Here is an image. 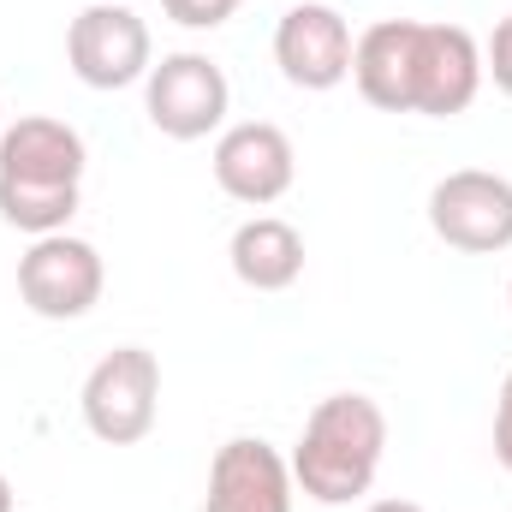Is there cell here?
Returning a JSON list of instances; mask_svg holds the SVG:
<instances>
[{
  "label": "cell",
  "mask_w": 512,
  "mask_h": 512,
  "mask_svg": "<svg viewBox=\"0 0 512 512\" xmlns=\"http://www.w3.org/2000/svg\"><path fill=\"white\" fill-rule=\"evenodd\" d=\"M483 78H495V90L512 96V12L495 24V36H489V48H483Z\"/></svg>",
  "instance_id": "obj_16"
},
{
  "label": "cell",
  "mask_w": 512,
  "mask_h": 512,
  "mask_svg": "<svg viewBox=\"0 0 512 512\" xmlns=\"http://www.w3.org/2000/svg\"><path fill=\"white\" fill-rule=\"evenodd\" d=\"M227 108H233V84H227L221 60H209L197 48L161 54L143 78V114L173 143H197L209 131H227Z\"/></svg>",
  "instance_id": "obj_2"
},
{
  "label": "cell",
  "mask_w": 512,
  "mask_h": 512,
  "mask_svg": "<svg viewBox=\"0 0 512 512\" xmlns=\"http://www.w3.org/2000/svg\"><path fill=\"white\" fill-rule=\"evenodd\" d=\"M429 227L465 256L512 251V179L489 167H459L429 191Z\"/></svg>",
  "instance_id": "obj_6"
},
{
  "label": "cell",
  "mask_w": 512,
  "mask_h": 512,
  "mask_svg": "<svg viewBox=\"0 0 512 512\" xmlns=\"http://www.w3.org/2000/svg\"><path fill=\"white\" fill-rule=\"evenodd\" d=\"M495 459H501V471H512V370L495 399Z\"/></svg>",
  "instance_id": "obj_17"
},
{
  "label": "cell",
  "mask_w": 512,
  "mask_h": 512,
  "mask_svg": "<svg viewBox=\"0 0 512 512\" xmlns=\"http://www.w3.org/2000/svg\"><path fill=\"white\" fill-rule=\"evenodd\" d=\"M387 453V411L370 393H328L292 447V483L316 507H352L376 489Z\"/></svg>",
  "instance_id": "obj_1"
},
{
  "label": "cell",
  "mask_w": 512,
  "mask_h": 512,
  "mask_svg": "<svg viewBox=\"0 0 512 512\" xmlns=\"http://www.w3.org/2000/svg\"><path fill=\"white\" fill-rule=\"evenodd\" d=\"M239 6H245V0H161V12H167L173 24H185V30H221Z\"/></svg>",
  "instance_id": "obj_15"
},
{
  "label": "cell",
  "mask_w": 512,
  "mask_h": 512,
  "mask_svg": "<svg viewBox=\"0 0 512 512\" xmlns=\"http://www.w3.org/2000/svg\"><path fill=\"white\" fill-rule=\"evenodd\" d=\"M66 66L90 90H131V84H143L149 66H155L149 24L131 12L126 0H90L66 24Z\"/></svg>",
  "instance_id": "obj_4"
},
{
  "label": "cell",
  "mask_w": 512,
  "mask_h": 512,
  "mask_svg": "<svg viewBox=\"0 0 512 512\" xmlns=\"http://www.w3.org/2000/svg\"><path fill=\"white\" fill-rule=\"evenodd\" d=\"M352 24L328 0H298L274 24V66L292 90H340L352 78Z\"/></svg>",
  "instance_id": "obj_7"
},
{
  "label": "cell",
  "mask_w": 512,
  "mask_h": 512,
  "mask_svg": "<svg viewBox=\"0 0 512 512\" xmlns=\"http://www.w3.org/2000/svg\"><path fill=\"white\" fill-rule=\"evenodd\" d=\"M483 90V42L465 24H417V84H411V114L423 120H453L477 102Z\"/></svg>",
  "instance_id": "obj_10"
},
{
  "label": "cell",
  "mask_w": 512,
  "mask_h": 512,
  "mask_svg": "<svg viewBox=\"0 0 512 512\" xmlns=\"http://www.w3.org/2000/svg\"><path fill=\"white\" fill-rule=\"evenodd\" d=\"M227 262H233V274H239L251 292H286V286H298V274H304V233H298L292 221H280V215H251V221L233 233Z\"/></svg>",
  "instance_id": "obj_13"
},
{
  "label": "cell",
  "mask_w": 512,
  "mask_h": 512,
  "mask_svg": "<svg viewBox=\"0 0 512 512\" xmlns=\"http://www.w3.org/2000/svg\"><path fill=\"white\" fill-rule=\"evenodd\" d=\"M507 304H512V280H507Z\"/></svg>",
  "instance_id": "obj_21"
},
{
  "label": "cell",
  "mask_w": 512,
  "mask_h": 512,
  "mask_svg": "<svg viewBox=\"0 0 512 512\" xmlns=\"http://www.w3.org/2000/svg\"><path fill=\"white\" fill-rule=\"evenodd\" d=\"M364 512H423V507L417 501H370Z\"/></svg>",
  "instance_id": "obj_18"
},
{
  "label": "cell",
  "mask_w": 512,
  "mask_h": 512,
  "mask_svg": "<svg viewBox=\"0 0 512 512\" xmlns=\"http://www.w3.org/2000/svg\"><path fill=\"white\" fill-rule=\"evenodd\" d=\"M84 429L108 447H137L161 417V364L149 346H114L78 393Z\"/></svg>",
  "instance_id": "obj_3"
},
{
  "label": "cell",
  "mask_w": 512,
  "mask_h": 512,
  "mask_svg": "<svg viewBox=\"0 0 512 512\" xmlns=\"http://www.w3.org/2000/svg\"><path fill=\"white\" fill-rule=\"evenodd\" d=\"M0 512H12V483L0 477Z\"/></svg>",
  "instance_id": "obj_19"
},
{
  "label": "cell",
  "mask_w": 512,
  "mask_h": 512,
  "mask_svg": "<svg viewBox=\"0 0 512 512\" xmlns=\"http://www.w3.org/2000/svg\"><path fill=\"white\" fill-rule=\"evenodd\" d=\"M292 501H298V483L280 447H268L262 435H233L215 447L203 512H292Z\"/></svg>",
  "instance_id": "obj_9"
},
{
  "label": "cell",
  "mask_w": 512,
  "mask_h": 512,
  "mask_svg": "<svg viewBox=\"0 0 512 512\" xmlns=\"http://www.w3.org/2000/svg\"><path fill=\"white\" fill-rule=\"evenodd\" d=\"M90 149L78 126L54 114H24L0 131V179H36V185H84Z\"/></svg>",
  "instance_id": "obj_11"
},
{
  "label": "cell",
  "mask_w": 512,
  "mask_h": 512,
  "mask_svg": "<svg viewBox=\"0 0 512 512\" xmlns=\"http://www.w3.org/2000/svg\"><path fill=\"white\" fill-rule=\"evenodd\" d=\"M352 84L370 108L411 114V84H417V18H382L358 36L352 48Z\"/></svg>",
  "instance_id": "obj_12"
},
{
  "label": "cell",
  "mask_w": 512,
  "mask_h": 512,
  "mask_svg": "<svg viewBox=\"0 0 512 512\" xmlns=\"http://www.w3.org/2000/svg\"><path fill=\"white\" fill-rule=\"evenodd\" d=\"M0 131H6V108H0Z\"/></svg>",
  "instance_id": "obj_20"
},
{
  "label": "cell",
  "mask_w": 512,
  "mask_h": 512,
  "mask_svg": "<svg viewBox=\"0 0 512 512\" xmlns=\"http://www.w3.org/2000/svg\"><path fill=\"white\" fill-rule=\"evenodd\" d=\"M78 197L84 185H36V179H0V221L30 233V239H48V233H66L72 215H78Z\"/></svg>",
  "instance_id": "obj_14"
},
{
  "label": "cell",
  "mask_w": 512,
  "mask_h": 512,
  "mask_svg": "<svg viewBox=\"0 0 512 512\" xmlns=\"http://www.w3.org/2000/svg\"><path fill=\"white\" fill-rule=\"evenodd\" d=\"M102 286H108L102 251L90 239H78V233L30 239V251L18 256V298L42 322H78V316H90L102 304Z\"/></svg>",
  "instance_id": "obj_5"
},
{
  "label": "cell",
  "mask_w": 512,
  "mask_h": 512,
  "mask_svg": "<svg viewBox=\"0 0 512 512\" xmlns=\"http://www.w3.org/2000/svg\"><path fill=\"white\" fill-rule=\"evenodd\" d=\"M209 167H215V185H221L233 203L268 209V203H280V197L292 191V179H298V149H292V137L274 126V120H239V126H227L215 137Z\"/></svg>",
  "instance_id": "obj_8"
}]
</instances>
